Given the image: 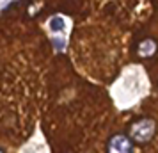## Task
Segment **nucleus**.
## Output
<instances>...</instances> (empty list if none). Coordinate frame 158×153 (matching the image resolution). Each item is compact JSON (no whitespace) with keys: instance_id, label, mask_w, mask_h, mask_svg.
<instances>
[{"instance_id":"2","label":"nucleus","mask_w":158,"mask_h":153,"mask_svg":"<svg viewBox=\"0 0 158 153\" xmlns=\"http://www.w3.org/2000/svg\"><path fill=\"white\" fill-rule=\"evenodd\" d=\"M107 150H108V153H131L133 142H131V139L126 137L124 134H115V135H112L110 141H108Z\"/></svg>"},{"instance_id":"6","label":"nucleus","mask_w":158,"mask_h":153,"mask_svg":"<svg viewBox=\"0 0 158 153\" xmlns=\"http://www.w3.org/2000/svg\"><path fill=\"white\" fill-rule=\"evenodd\" d=\"M0 153H6V151H4V150H2V148H0Z\"/></svg>"},{"instance_id":"5","label":"nucleus","mask_w":158,"mask_h":153,"mask_svg":"<svg viewBox=\"0 0 158 153\" xmlns=\"http://www.w3.org/2000/svg\"><path fill=\"white\" fill-rule=\"evenodd\" d=\"M53 45H57L59 50H62V48H64V41H62V39H57V41H53Z\"/></svg>"},{"instance_id":"3","label":"nucleus","mask_w":158,"mask_h":153,"mask_svg":"<svg viewBox=\"0 0 158 153\" xmlns=\"http://www.w3.org/2000/svg\"><path fill=\"white\" fill-rule=\"evenodd\" d=\"M137 52H139V55L144 59H151L155 53L158 52V43L156 39H151V37H146V39H142L140 43H139V46H137Z\"/></svg>"},{"instance_id":"1","label":"nucleus","mask_w":158,"mask_h":153,"mask_svg":"<svg viewBox=\"0 0 158 153\" xmlns=\"http://www.w3.org/2000/svg\"><path fill=\"white\" fill-rule=\"evenodd\" d=\"M155 134H156V121L151 117H142L130 126V139L137 144L149 142Z\"/></svg>"},{"instance_id":"4","label":"nucleus","mask_w":158,"mask_h":153,"mask_svg":"<svg viewBox=\"0 0 158 153\" xmlns=\"http://www.w3.org/2000/svg\"><path fill=\"white\" fill-rule=\"evenodd\" d=\"M64 27H66L64 18H60V16H53V18L50 20V29L53 30V32H60Z\"/></svg>"}]
</instances>
